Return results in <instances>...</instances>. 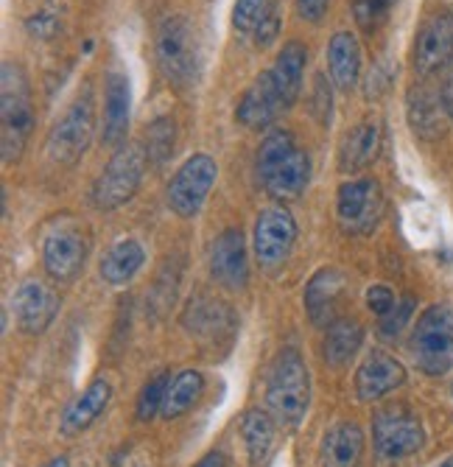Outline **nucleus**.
Masks as SVG:
<instances>
[{"mask_svg": "<svg viewBox=\"0 0 453 467\" xmlns=\"http://www.w3.org/2000/svg\"><path fill=\"white\" fill-rule=\"evenodd\" d=\"M294 149H297V143H294L292 132L277 130V132L266 135V140L261 143L258 160H255V165H258V177L263 180L269 171H274V168H277L288 154H292Z\"/></svg>", "mask_w": 453, "mask_h": 467, "instance_id": "nucleus-30", "label": "nucleus"}, {"mask_svg": "<svg viewBox=\"0 0 453 467\" xmlns=\"http://www.w3.org/2000/svg\"><path fill=\"white\" fill-rule=\"evenodd\" d=\"M88 258V241L78 230H54L43 244V264L54 280H73Z\"/></svg>", "mask_w": 453, "mask_h": 467, "instance_id": "nucleus-14", "label": "nucleus"}, {"mask_svg": "<svg viewBox=\"0 0 453 467\" xmlns=\"http://www.w3.org/2000/svg\"><path fill=\"white\" fill-rule=\"evenodd\" d=\"M277 0H235V9H232V26L241 31V34H255V28L277 15L274 12Z\"/></svg>", "mask_w": 453, "mask_h": 467, "instance_id": "nucleus-32", "label": "nucleus"}, {"mask_svg": "<svg viewBox=\"0 0 453 467\" xmlns=\"http://www.w3.org/2000/svg\"><path fill=\"white\" fill-rule=\"evenodd\" d=\"M34 120L36 118L26 70L15 62H6L4 81H0V151H4L6 165L20 160L34 132Z\"/></svg>", "mask_w": 453, "mask_h": 467, "instance_id": "nucleus-1", "label": "nucleus"}, {"mask_svg": "<svg viewBox=\"0 0 453 467\" xmlns=\"http://www.w3.org/2000/svg\"><path fill=\"white\" fill-rule=\"evenodd\" d=\"M109 398H112V387L107 384V380L104 378L93 380V384L65 409V414L59 420V431L65 437H76L85 429H90L93 422L104 414Z\"/></svg>", "mask_w": 453, "mask_h": 467, "instance_id": "nucleus-18", "label": "nucleus"}, {"mask_svg": "<svg viewBox=\"0 0 453 467\" xmlns=\"http://www.w3.org/2000/svg\"><path fill=\"white\" fill-rule=\"evenodd\" d=\"M327 70H331V78L339 90L350 93L355 88L361 73V46L355 34L350 31L334 34L331 46H327Z\"/></svg>", "mask_w": 453, "mask_h": 467, "instance_id": "nucleus-24", "label": "nucleus"}, {"mask_svg": "<svg viewBox=\"0 0 453 467\" xmlns=\"http://www.w3.org/2000/svg\"><path fill=\"white\" fill-rule=\"evenodd\" d=\"M201 392H204V378H201V372L182 369L177 378H171V384L166 389V400H162V411L160 414L166 417V420L182 417L199 400Z\"/></svg>", "mask_w": 453, "mask_h": 467, "instance_id": "nucleus-28", "label": "nucleus"}, {"mask_svg": "<svg viewBox=\"0 0 453 467\" xmlns=\"http://www.w3.org/2000/svg\"><path fill=\"white\" fill-rule=\"evenodd\" d=\"M364 453V431L355 422H336L322 442V467H358Z\"/></svg>", "mask_w": 453, "mask_h": 467, "instance_id": "nucleus-25", "label": "nucleus"}, {"mask_svg": "<svg viewBox=\"0 0 453 467\" xmlns=\"http://www.w3.org/2000/svg\"><path fill=\"white\" fill-rule=\"evenodd\" d=\"M366 306H369V311L378 314L384 319L397 306V300H395V294L386 285H373V288L366 291Z\"/></svg>", "mask_w": 453, "mask_h": 467, "instance_id": "nucleus-37", "label": "nucleus"}, {"mask_svg": "<svg viewBox=\"0 0 453 467\" xmlns=\"http://www.w3.org/2000/svg\"><path fill=\"white\" fill-rule=\"evenodd\" d=\"M439 467H453V456H450V459H445V462H442Z\"/></svg>", "mask_w": 453, "mask_h": 467, "instance_id": "nucleus-43", "label": "nucleus"}, {"mask_svg": "<svg viewBox=\"0 0 453 467\" xmlns=\"http://www.w3.org/2000/svg\"><path fill=\"white\" fill-rule=\"evenodd\" d=\"M283 109H285V104H283V99L277 93V84H274L272 73L266 70L241 96L235 118H238V123L250 126V130H266V126L274 123V118Z\"/></svg>", "mask_w": 453, "mask_h": 467, "instance_id": "nucleus-15", "label": "nucleus"}, {"mask_svg": "<svg viewBox=\"0 0 453 467\" xmlns=\"http://www.w3.org/2000/svg\"><path fill=\"white\" fill-rule=\"evenodd\" d=\"M297 241V222L285 207H269L255 222V258L263 269L280 266Z\"/></svg>", "mask_w": 453, "mask_h": 467, "instance_id": "nucleus-10", "label": "nucleus"}, {"mask_svg": "<svg viewBox=\"0 0 453 467\" xmlns=\"http://www.w3.org/2000/svg\"><path fill=\"white\" fill-rule=\"evenodd\" d=\"M411 311H415V300H411V296H406V300H400V303H397V306L384 317V322H381V333H384V336H397V333L403 330V325L408 322Z\"/></svg>", "mask_w": 453, "mask_h": 467, "instance_id": "nucleus-36", "label": "nucleus"}, {"mask_svg": "<svg viewBox=\"0 0 453 467\" xmlns=\"http://www.w3.org/2000/svg\"><path fill=\"white\" fill-rule=\"evenodd\" d=\"M26 28H28V34H31V36L51 39V36L59 31V15H57V9L46 6L43 12H36L34 17H28Z\"/></svg>", "mask_w": 453, "mask_h": 467, "instance_id": "nucleus-35", "label": "nucleus"}, {"mask_svg": "<svg viewBox=\"0 0 453 467\" xmlns=\"http://www.w3.org/2000/svg\"><path fill=\"white\" fill-rule=\"evenodd\" d=\"M157 65L177 90H188L199 76V39L185 17L162 20L154 42Z\"/></svg>", "mask_w": 453, "mask_h": 467, "instance_id": "nucleus-3", "label": "nucleus"}, {"mask_svg": "<svg viewBox=\"0 0 453 467\" xmlns=\"http://www.w3.org/2000/svg\"><path fill=\"white\" fill-rule=\"evenodd\" d=\"M305 62H308V51L303 42H285L274 67L269 70L274 84H277V93L288 107H294L300 93H303V78H305Z\"/></svg>", "mask_w": 453, "mask_h": 467, "instance_id": "nucleus-21", "label": "nucleus"}, {"mask_svg": "<svg viewBox=\"0 0 453 467\" xmlns=\"http://www.w3.org/2000/svg\"><path fill=\"white\" fill-rule=\"evenodd\" d=\"M373 442L376 456L381 462H400L411 453H417L426 442L423 422L403 409H384L373 420Z\"/></svg>", "mask_w": 453, "mask_h": 467, "instance_id": "nucleus-7", "label": "nucleus"}, {"mask_svg": "<svg viewBox=\"0 0 453 467\" xmlns=\"http://www.w3.org/2000/svg\"><path fill=\"white\" fill-rule=\"evenodd\" d=\"M171 384L169 372H160L154 380H149L146 389L140 392V400H138V420H151L162 411V400H166V389Z\"/></svg>", "mask_w": 453, "mask_h": 467, "instance_id": "nucleus-34", "label": "nucleus"}, {"mask_svg": "<svg viewBox=\"0 0 453 467\" xmlns=\"http://www.w3.org/2000/svg\"><path fill=\"white\" fill-rule=\"evenodd\" d=\"M311 403V375L297 350H283L266 384V406L277 426L294 429L303 422Z\"/></svg>", "mask_w": 453, "mask_h": 467, "instance_id": "nucleus-2", "label": "nucleus"}, {"mask_svg": "<svg viewBox=\"0 0 453 467\" xmlns=\"http://www.w3.org/2000/svg\"><path fill=\"white\" fill-rule=\"evenodd\" d=\"M241 434H243L252 464H261L274 445V417L266 411H258V409L246 411L241 420Z\"/></svg>", "mask_w": 453, "mask_h": 467, "instance_id": "nucleus-29", "label": "nucleus"}, {"mask_svg": "<svg viewBox=\"0 0 453 467\" xmlns=\"http://www.w3.org/2000/svg\"><path fill=\"white\" fill-rule=\"evenodd\" d=\"M12 308H15V319H17L20 330H26V333H43L54 322L57 311H59V296L46 283L26 280L15 291Z\"/></svg>", "mask_w": 453, "mask_h": 467, "instance_id": "nucleus-12", "label": "nucleus"}, {"mask_svg": "<svg viewBox=\"0 0 453 467\" xmlns=\"http://www.w3.org/2000/svg\"><path fill=\"white\" fill-rule=\"evenodd\" d=\"M216 182V162L208 154H193L169 185V204L177 216L190 219L196 216L211 188Z\"/></svg>", "mask_w": 453, "mask_h": 467, "instance_id": "nucleus-9", "label": "nucleus"}, {"mask_svg": "<svg viewBox=\"0 0 453 467\" xmlns=\"http://www.w3.org/2000/svg\"><path fill=\"white\" fill-rule=\"evenodd\" d=\"M403 384H406L403 364L386 353H373L355 372V392H358V400L364 403L381 400L384 395L395 392Z\"/></svg>", "mask_w": 453, "mask_h": 467, "instance_id": "nucleus-16", "label": "nucleus"}, {"mask_svg": "<svg viewBox=\"0 0 453 467\" xmlns=\"http://www.w3.org/2000/svg\"><path fill=\"white\" fill-rule=\"evenodd\" d=\"M211 275L219 285L230 291H241L250 280V266H246V246L241 230H224L213 249H211Z\"/></svg>", "mask_w": 453, "mask_h": 467, "instance_id": "nucleus-13", "label": "nucleus"}, {"mask_svg": "<svg viewBox=\"0 0 453 467\" xmlns=\"http://www.w3.org/2000/svg\"><path fill=\"white\" fill-rule=\"evenodd\" d=\"M381 151V123L378 120H361L347 132L339 149L342 171H361L373 162Z\"/></svg>", "mask_w": 453, "mask_h": 467, "instance_id": "nucleus-23", "label": "nucleus"}, {"mask_svg": "<svg viewBox=\"0 0 453 467\" xmlns=\"http://www.w3.org/2000/svg\"><path fill=\"white\" fill-rule=\"evenodd\" d=\"M146 162L149 157L143 146L138 143L120 146L93 185V204L98 210H115L120 204H127L143 182Z\"/></svg>", "mask_w": 453, "mask_h": 467, "instance_id": "nucleus-5", "label": "nucleus"}, {"mask_svg": "<svg viewBox=\"0 0 453 467\" xmlns=\"http://www.w3.org/2000/svg\"><path fill=\"white\" fill-rule=\"evenodd\" d=\"M364 330L355 319H334L324 333V361L331 367H345L361 348Z\"/></svg>", "mask_w": 453, "mask_h": 467, "instance_id": "nucleus-27", "label": "nucleus"}, {"mask_svg": "<svg viewBox=\"0 0 453 467\" xmlns=\"http://www.w3.org/2000/svg\"><path fill=\"white\" fill-rule=\"evenodd\" d=\"M277 31H280V17H277V15L266 17V20L255 28V46H258V48H269L272 42L277 39Z\"/></svg>", "mask_w": 453, "mask_h": 467, "instance_id": "nucleus-38", "label": "nucleus"}, {"mask_svg": "<svg viewBox=\"0 0 453 467\" xmlns=\"http://www.w3.org/2000/svg\"><path fill=\"white\" fill-rule=\"evenodd\" d=\"M392 6H395V0H355L353 15H355V23L366 34H373V31H378L386 23Z\"/></svg>", "mask_w": 453, "mask_h": 467, "instance_id": "nucleus-33", "label": "nucleus"}, {"mask_svg": "<svg viewBox=\"0 0 453 467\" xmlns=\"http://www.w3.org/2000/svg\"><path fill=\"white\" fill-rule=\"evenodd\" d=\"M143 261H146V252H143V246L135 238L118 241L104 254V261H101V277L109 285H123V283H129L138 275V269L143 266Z\"/></svg>", "mask_w": 453, "mask_h": 467, "instance_id": "nucleus-26", "label": "nucleus"}, {"mask_svg": "<svg viewBox=\"0 0 453 467\" xmlns=\"http://www.w3.org/2000/svg\"><path fill=\"white\" fill-rule=\"evenodd\" d=\"M411 356L426 375H445L453 369V308L431 306L415 325Z\"/></svg>", "mask_w": 453, "mask_h": 467, "instance_id": "nucleus-4", "label": "nucleus"}, {"mask_svg": "<svg viewBox=\"0 0 453 467\" xmlns=\"http://www.w3.org/2000/svg\"><path fill=\"white\" fill-rule=\"evenodd\" d=\"M174 140H177V130L171 118H160L149 126L146 132V157L151 162H166L174 154Z\"/></svg>", "mask_w": 453, "mask_h": 467, "instance_id": "nucleus-31", "label": "nucleus"}, {"mask_svg": "<svg viewBox=\"0 0 453 467\" xmlns=\"http://www.w3.org/2000/svg\"><path fill=\"white\" fill-rule=\"evenodd\" d=\"M308 180H311V160L308 154L297 146L292 154H288L274 171H269L261 182L266 185V191L280 199V202H292V199H300L303 191L308 188Z\"/></svg>", "mask_w": 453, "mask_h": 467, "instance_id": "nucleus-19", "label": "nucleus"}, {"mask_svg": "<svg viewBox=\"0 0 453 467\" xmlns=\"http://www.w3.org/2000/svg\"><path fill=\"white\" fill-rule=\"evenodd\" d=\"M450 392H453V387H450Z\"/></svg>", "mask_w": 453, "mask_h": 467, "instance_id": "nucleus-44", "label": "nucleus"}, {"mask_svg": "<svg viewBox=\"0 0 453 467\" xmlns=\"http://www.w3.org/2000/svg\"><path fill=\"white\" fill-rule=\"evenodd\" d=\"M345 291V275L339 269H319L305 288V311L314 325H331L336 303Z\"/></svg>", "mask_w": 453, "mask_h": 467, "instance_id": "nucleus-20", "label": "nucleus"}, {"mask_svg": "<svg viewBox=\"0 0 453 467\" xmlns=\"http://www.w3.org/2000/svg\"><path fill=\"white\" fill-rule=\"evenodd\" d=\"M196 467H230L227 464V459H224V453H219V451H213V453H208L204 456Z\"/></svg>", "mask_w": 453, "mask_h": 467, "instance_id": "nucleus-41", "label": "nucleus"}, {"mask_svg": "<svg viewBox=\"0 0 453 467\" xmlns=\"http://www.w3.org/2000/svg\"><path fill=\"white\" fill-rule=\"evenodd\" d=\"M129 112H132L129 78L123 73H109L104 88V130H101L104 146H120L127 140Z\"/></svg>", "mask_w": 453, "mask_h": 467, "instance_id": "nucleus-17", "label": "nucleus"}, {"mask_svg": "<svg viewBox=\"0 0 453 467\" xmlns=\"http://www.w3.org/2000/svg\"><path fill=\"white\" fill-rule=\"evenodd\" d=\"M453 62V15L442 12L423 23L415 42V70L431 76Z\"/></svg>", "mask_w": 453, "mask_h": 467, "instance_id": "nucleus-11", "label": "nucleus"}, {"mask_svg": "<svg viewBox=\"0 0 453 467\" xmlns=\"http://www.w3.org/2000/svg\"><path fill=\"white\" fill-rule=\"evenodd\" d=\"M339 224L350 235L373 233L384 213V193L376 180H355L339 188L336 199Z\"/></svg>", "mask_w": 453, "mask_h": 467, "instance_id": "nucleus-8", "label": "nucleus"}, {"mask_svg": "<svg viewBox=\"0 0 453 467\" xmlns=\"http://www.w3.org/2000/svg\"><path fill=\"white\" fill-rule=\"evenodd\" d=\"M442 104H445L448 118L453 120V67H450V73H448V78L442 84Z\"/></svg>", "mask_w": 453, "mask_h": 467, "instance_id": "nucleus-40", "label": "nucleus"}, {"mask_svg": "<svg viewBox=\"0 0 453 467\" xmlns=\"http://www.w3.org/2000/svg\"><path fill=\"white\" fill-rule=\"evenodd\" d=\"M43 467H70V462H67L65 456H57V459H51V462L43 464Z\"/></svg>", "mask_w": 453, "mask_h": 467, "instance_id": "nucleus-42", "label": "nucleus"}, {"mask_svg": "<svg viewBox=\"0 0 453 467\" xmlns=\"http://www.w3.org/2000/svg\"><path fill=\"white\" fill-rule=\"evenodd\" d=\"M327 6H331V0H297V12L308 23H319L324 17Z\"/></svg>", "mask_w": 453, "mask_h": 467, "instance_id": "nucleus-39", "label": "nucleus"}, {"mask_svg": "<svg viewBox=\"0 0 453 467\" xmlns=\"http://www.w3.org/2000/svg\"><path fill=\"white\" fill-rule=\"evenodd\" d=\"M96 130V107H93V93L85 90V96H78L62 118L51 126L46 149L51 162L57 165H76L85 157Z\"/></svg>", "mask_w": 453, "mask_h": 467, "instance_id": "nucleus-6", "label": "nucleus"}, {"mask_svg": "<svg viewBox=\"0 0 453 467\" xmlns=\"http://www.w3.org/2000/svg\"><path fill=\"white\" fill-rule=\"evenodd\" d=\"M445 104L442 96H437L428 88H415L408 93V123L417 138L423 140H439L445 135Z\"/></svg>", "mask_w": 453, "mask_h": 467, "instance_id": "nucleus-22", "label": "nucleus"}]
</instances>
